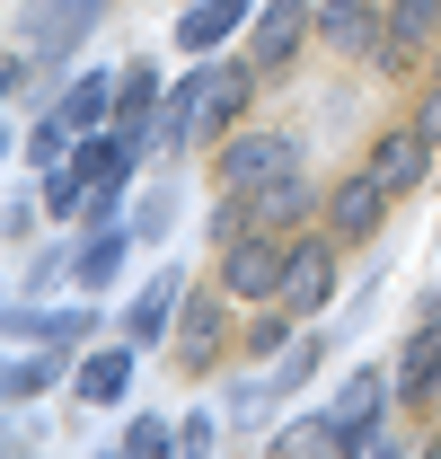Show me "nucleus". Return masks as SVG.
I'll list each match as a JSON object with an SVG mask.
<instances>
[{"mask_svg": "<svg viewBox=\"0 0 441 459\" xmlns=\"http://www.w3.org/2000/svg\"><path fill=\"white\" fill-rule=\"evenodd\" d=\"M247 89H256V62H203L160 115V151H195L203 133H220L229 115L247 107Z\"/></svg>", "mask_w": 441, "mask_h": 459, "instance_id": "obj_1", "label": "nucleus"}, {"mask_svg": "<svg viewBox=\"0 0 441 459\" xmlns=\"http://www.w3.org/2000/svg\"><path fill=\"white\" fill-rule=\"evenodd\" d=\"M282 177H300V142H282V133H238L220 151V195H256Z\"/></svg>", "mask_w": 441, "mask_h": 459, "instance_id": "obj_2", "label": "nucleus"}, {"mask_svg": "<svg viewBox=\"0 0 441 459\" xmlns=\"http://www.w3.org/2000/svg\"><path fill=\"white\" fill-rule=\"evenodd\" d=\"M282 256L274 230H238V238H220V291H238V300H274L282 291Z\"/></svg>", "mask_w": 441, "mask_h": 459, "instance_id": "obj_3", "label": "nucleus"}, {"mask_svg": "<svg viewBox=\"0 0 441 459\" xmlns=\"http://www.w3.org/2000/svg\"><path fill=\"white\" fill-rule=\"evenodd\" d=\"M327 291H335V256L327 247H318V238H300V247H291V256H282V309H291V318H318V309H327Z\"/></svg>", "mask_w": 441, "mask_h": 459, "instance_id": "obj_4", "label": "nucleus"}, {"mask_svg": "<svg viewBox=\"0 0 441 459\" xmlns=\"http://www.w3.org/2000/svg\"><path fill=\"white\" fill-rule=\"evenodd\" d=\"M89 18H98V0H36V18H27V45H36V62L71 54V45L89 36Z\"/></svg>", "mask_w": 441, "mask_h": 459, "instance_id": "obj_5", "label": "nucleus"}, {"mask_svg": "<svg viewBox=\"0 0 441 459\" xmlns=\"http://www.w3.org/2000/svg\"><path fill=\"white\" fill-rule=\"evenodd\" d=\"M177 300H186V274H151V283L133 291V309H124V336L133 344H160L177 327Z\"/></svg>", "mask_w": 441, "mask_h": 459, "instance_id": "obj_6", "label": "nucleus"}, {"mask_svg": "<svg viewBox=\"0 0 441 459\" xmlns=\"http://www.w3.org/2000/svg\"><path fill=\"white\" fill-rule=\"evenodd\" d=\"M160 115H168V107H160V71H151V62H133V71H124V89H115V133L142 151Z\"/></svg>", "mask_w": 441, "mask_h": 459, "instance_id": "obj_7", "label": "nucleus"}, {"mask_svg": "<svg viewBox=\"0 0 441 459\" xmlns=\"http://www.w3.org/2000/svg\"><path fill=\"white\" fill-rule=\"evenodd\" d=\"M309 18H318L309 0H265V9H256V71H274V62H291V45L309 36Z\"/></svg>", "mask_w": 441, "mask_h": 459, "instance_id": "obj_8", "label": "nucleus"}, {"mask_svg": "<svg viewBox=\"0 0 441 459\" xmlns=\"http://www.w3.org/2000/svg\"><path fill=\"white\" fill-rule=\"evenodd\" d=\"M89 327H98L89 309H27V300L9 309V336H18V344L45 336V344H62V353H80V344H89Z\"/></svg>", "mask_w": 441, "mask_h": 459, "instance_id": "obj_9", "label": "nucleus"}, {"mask_svg": "<svg viewBox=\"0 0 441 459\" xmlns=\"http://www.w3.org/2000/svg\"><path fill=\"white\" fill-rule=\"evenodd\" d=\"M424 151H433V133H424V124H415V133H388L380 160H371V177H380L388 195H406V186H424V169H433Z\"/></svg>", "mask_w": 441, "mask_h": 459, "instance_id": "obj_10", "label": "nucleus"}, {"mask_svg": "<svg viewBox=\"0 0 441 459\" xmlns=\"http://www.w3.org/2000/svg\"><path fill=\"white\" fill-rule=\"evenodd\" d=\"M133 353H142L133 336L107 344V353H80V398H89V406H115L124 389H133Z\"/></svg>", "mask_w": 441, "mask_h": 459, "instance_id": "obj_11", "label": "nucleus"}, {"mask_svg": "<svg viewBox=\"0 0 441 459\" xmlns=\"http://www.w3.org/2000/svg\"><path fill=\"white\" fill-rule=\"evenodd\" d=\"M380 398H388V380H380V371H353V380H344V398H335V424L353 433V451H380V433H371Z\"/></svg>", "mask_w": 441, "mask_h": 459, "instance_id": "obj_12", "label": "nucleus"}, {"mask_svg": "<svg viewBox=\"0 0 441 459\" xmlns=\"http://www.w3.org/2000/svg\"><path fill=\"white\" fill-rule=\"evenodd\" d=\"M238 18H247V0H195V9L177 18V45H186V54L203 62V54H212V45H220V36L238 27Z\"/></svg>", "mask_w": 441, "mask_h": 459, "instance_id": "obj_13", "label": "nucleus"}, {"mask_svg": "<svg viewBox=\"0 0 441 459\" xmlns=\"http://www.w3.org/2000/svg\"><path fill=\"white\" fill-rule=\"evenodd\" d=\"M318 27L344 54H362V45H380V0H318Z\"/></svg>", "mask_w": 441, "mask_h": 459, "instance_id": "obj_14", "label": "nucleus"}, {"mask_svg": "<svg viewBox=\"0 0 441 459\" xmlns=\"http://www.w3.org/2000/svg\"><path fill=\"white\" fill-rule=\"evenodd\" d=\"M380 212H388V186H380L371 169L335 195V221H344V238H371V230H380Z\"/></svg>", "mask_w": 441, "mask_h": 459, "instance_id": "obj_15", "label": "nucleus"}, {"mask_svg": "<svg viewBox=\"0 0 441 459\" xmlns=\"http://www.w3.org/2000/svg\"><path fill=\"white\" fill-rule=\"evenodd\" d=\"M433 389H441V318L406 344V362H397V398H433Z\"/></svg>", "mask_w": 441, "mask_h": 459, "instance_id": "obj_16", "label": "nucleus"}, {"mask_svg": "<svg viewBox=\"0 0 441 459\" xmlns=\"http://www.w3.org/2000/svg\"><path fill=\"white\" fill-rule=\"evenodd\" d=\"M115 89H124V71H89V80L62 98V115H71L80 133H98V124H115Z\"/></svg>", "mask_w": 441, "mask_h": 459, "instance_id": "obj_17", "label": "nucleus"}, {"mask_svg": "<svg viewBox=\"0 0 441 459\" xmlns=\"http://www.w3.org/2000/svg\"><path fill=\"white\" fill-rule=\"evenodd\" d=\"M274 451H353V433H344V424H335V415H300V424H282L274 433Z\"/></svg>", "mask_w": 441, "mask_h": 459, "instance_id": "obj_18", "label": "nucleus"}, {"mask_svg": "<svg viewBox=\"0 0 441 459\" xmlns=\"http://www.w3.org/2000/svg\"><path fill=\"white\" fill-rule=\"evenodd\" d=\"M433 27H441V0H397L388 9V54H415Z\"/></svg>", "mask_w": 441, "mask_h": 459, "instance_id": "obj_19", "label": "nucleus"}, {"mask_svg": "<svg viewBox=\"0 0 441 459\" xmlns=\"http://www.w3.org/2000/svg\"><path fill=\"white\" fill-rule=\"evenodd\" d=\"M124 238H133V221L107 230V238H89L80 247V283H115V265H124Z\"/></svg>", "mask_w": 441, "mask_h": 459, "instance_id": "obj_20", "label": "nucleus"}, {"mask_svg": "<svg viewBox=\"0 0 441 459\" xmlns=\"http://www.w3.org/2000/svg\"><path fill=\"white\" fill-rule=\"evenodd\" d=\"M54 353H62V344H54ZM54 353H18V362H9V398H36V389H54V371H62Z\"/></svg>", "mask_w": 441, "mask_h": 459, "instance_id": "obj_21", "label": "nucleus"}, {"mask_svg": "<svg viewBox=\"0 0 441 459\" xmlns=\"http://www.w3.org/2000/svg\"><path fill=\"white\" fill-rule=\"evenodd\" d=\"M124 451H133V459H160V451H177V424H160V415H133Z\"/></svg>", "mask_w": 441, "mask_h": 459, "instance_id": "obj_22", "label": "nucleus"}, {"mask_svg": "<svg viewBox=\"0 0 441 459\" xmlns=\"http://www.w3.org/2000/svg\"><path fill=\"white\" fill-rule=\"evenodd\" d=\"M133 238H168V195H142L133 204Z\"/></svg>", "mask_w": 441, "mask_h": 459, "instance_id": "obj_23", "label": "nucleus"}, {"mask_svg": "<svg viewBox=\"0 0 441 459\" xmlns=\"http://www.w3.org/2000/svg\"><path fill=\"white\" fill-rule=\"evenodd\" d=\"M212 433H220L212 415H186V424H177V451H212Z\"/></svg>", "mask_w": 441, "mask_h": 459, "instance_id": "obj_24", "label": "nucleus"}, {"mask_svg": "<svg viewBox=\"0 0 441 459\" xmlns=\"http://www.w3.org/2000/svg\"><path fill=\"white\" fill-rule=\"evenodd\" d=\"M415 124H424V133H433V142H441V89H433V98H424V115H415Z\"/></svg>", "mask_w": 441, "mask_h": 459, "instance_id": "obj_25", "label": "nucleus"}]
</instances>
